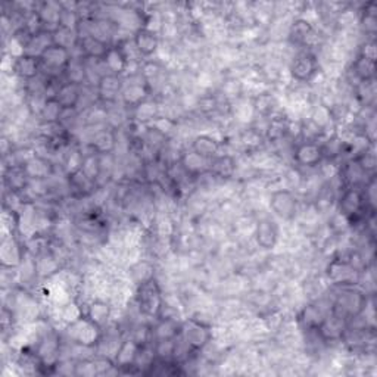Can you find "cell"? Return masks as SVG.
<instances>
[{"label": "cell", "mask_w": 377, "mask_h": 377, "mask_svg": "<svg viewBox=\"0 0 377 377\" xmlns=\"http://www.w3.org/2000/svg\"><path fill=\"white\" fill-rule=\"evenodd\" d=\"M325 314H328V312H323L321 308H319L317 305L311 304V305H307V307H305L301 311L298 321L304 328V330L315 332V329L319 328V324L321 323V320L324 319Z\"/></svg>", "instance_id": "obj_31"}, {"label": "cell", "mask_w": 377, "mask_h": 377, "mask_svg": "<svg viewBox=\"0 0 377 377\" xmlns=\"http://www.w3.org/2000/svg\"><path fill=\"white\" fill-rule=\"evenodd\" d=\"M369 308V295L358 286L339 288L338 295L330 305V312L338 315L348 324L358 320Z\"/></svg>", "instance_id": "obj_1"}, {"label": "cell", "mask_w": 377, "mask_h": 377, "mask_svg": "<svg viewBox=\"0 0 377 377\" xmlns=\"http://www.w3.org/2000/svg\"><path fill=\"white\" fill-rule=\"evenodd\" d=\"M52 40L55 45H59L62 47H67V49H77V45H78V40H80V36H78V32L76 28H69V27H65V25H59L55 32L52 33Z\"/></svg>", "instance_id": "obj_32"}, {"label": "cell", "mask_w": 377, "mask_h": 377, "mask_svg": "<svg viewBox=\"0 0 377 377\" xmlns=\"http://www.w3.org/2000/svg\"><path fill=\"white\" fill-rule=\"evenodd\" d=\"M289 71L293 80L299 81V83H308L319 73V59L308 50L301 52L292 59Z\"/></svg>", "instance_id": "obj_11"}, {"label": "cell", "mask_w": 377, "mask_h": 377, "mask_svg": "<svg viewBox=\"0 0 377 377\" xmlns=\"http://www.w3.org/2000/svg\"><path fill=\"white\" fill-rule=\"evenodd\" d=\"M109 46L111 45L104 42V40H100L91 34H87V36L80 37L77 49H78V55L83 56L84 59L96 60V62L100 60L102 62L108 52Z\"/></svg>", "instance_id": "obj_14"}, {"label": "cell", "mask_w": 377, "mask_h": 377, "mask_svg": "<svg viewBox=\"0 0 377 377\" xmlns=\"http://www.w3.org/2000/svg\"><path fill=\"white\" fill-rule=\"evenodd\" d=\"M274 108H276V100L271 95H260L255 100V109L261 115H271Z\"/></svg>", "instance_id": "obj_39"}, {"label": "cell", "mask_w": 377, "mask_h": 377, "mask_svg": "<svg viewBox=\"0 0 377 377\" xmlns=\"http://www.w3.org/2000/svg\"><path fill=\"white\" fill-rule=\"evenodd\" d=\"M352 73L360 83H372L376 77V60L358 55L352 62Z\"/></svg>", "instance_id": "obj_29"}, {"label": "cell", "mask_w": 377, "mask_h": 377, "mask_svg": "<svg viewBox=\"0 0 377 377\" xmlns=\"http://www.w3.org/2000/svg\"><path fill=\"white\" fill-rule=\"evenodd\" d=\"M68 179L69 187L77 192L78 195H89V193L93 192L96 185V183L93 180H90L81 170L71 172V174H68Z\"/></svg>", "instance_id": "obj_35"}, {"label": "cell", "mask_w": 377, "mask_h": 377, "mask_svg": "<svg viewBox=\"0 0 377 377\" xmlns=\"http://www.w3.org/2000/svg\"><path fill=\"white\" fill-rule=\"evenodd\" d=\"M348 323L329 311L324 315L319 328L315 329V333L323 342H341L343 341L346 332H348Z\"/></svg>", "instance_id": "obj_12"}, {"label": "cell", "mask_w": 377, "mask_h": 377, "mask_svg": "<svg viewBox=\"0 0 377 377\" xmlns=\"http://www.w3.org/2000/svg\"><path fill=\"white\" fill-rule=\"evenodd\" d=\"M128 60L130 59L124 52V49L118 45H111L104 60H102V64L105 65L106 73L122 76V73H124L128 67Z\"/></svg>", "instance_id": "obj_21"}, {"label": "cell", "mask_w": 377, "mask_h": 377, "mask_svg": "<svg viewBox=\"0 0 377 377\" xmlns=\"http://www.w3.org/2000/svg\"><path fill=\"white\" fill-rule=\"evenodd\" d=\"M180 167L185 171V174L189 177H198L199 174H203V172H209V164L211 161L199 157L195 152L190 150L186 152L185 155H181L180 158Z\"/></svg>", "instance_id": "obj_24"}, {"label": "cell", "mask_w": 377, "mask_h": 377, "mask_svg": "<svg viewBox=\"0 0 377 377\" xmlns=\"http://www.w3.org/2000/svg\"><path fill=\"white\" fill-rule=\"evenodd\" d=\"M133 112H135V118L139 122H145V124H150V122H154L158 118V106L149 99L145 100L144 104L135 106Z\"/></svg>", "instance_id": "obj_37"}, {"label": "cell", "mask_w": 377, "mask_h": 377, "mask_svg": "<svg viewBox=\"0 0 377 377\" xmlns=\"http://www.w3.org/2000/svg\"><path fill=\"white\" fill-rule=\"evenodd\" d=\"M117 146V135L112 128H102L96 131L90 140V150L100 157L111 155Z\"/></svg>", "instance_id": "obj_19"}, {"label": "cell", "mask_w": 377, "mask_h": 377, "mask_svg": "<svg viewBox=\"0 0 377 377\" xmlns=\"http://www.w3.org/2000/svg\"><path fill=\"white\" fill-rule=\"evenodd\" d=\"M312 33H314L312 25L307 21V19L299 18L297 21H293L289 32V38L293 45H305L308 42V38L312 36Z\"/></svg>", "instance_id": "obj_33"}, {"label": "cell", "mask_w": 377, "mask_h": 377, "mask_svg": "<svg viewBox=\"0 0 377 377\" xmlns=\"http://www.w3.org/2000/svg\"><path fill=\"white\" fill-rule=\"evenodd\" d=\"M149 95H150L149 83L144 77H141L139 81H131V83L124 84L121 99L127 106L135 108L140 104H144L145 100H148Z\"/></svg>", "instance_id": "obj_17"}, {"label": "cell", "mask_w": 377, "mask_h": 377, "mask_svg": "<svg viewBox=\"0 0 377 377\" xmlns=\"http://www.w3.org/2000/svg\"><path fill=\"white\" fill-rule=\"evenodd\" d=\"M89 77V65H87V59L83 56H73V59L69 60V64L67 69L64 71V81H68V83H74L78 86H83L84 81Z\"/></svg>", "instance_id": "obj_25"}, {"label": "cell", "mask_w": 377, "mask_h": 377, "mask_svg": "<svg viewBox=\"0 0 377 377\" xmlns=\"http://www.w3.org/2000/svg\"><path fill=\"white\" fill-rule=\"evenodd\" d=\"M152 342L155 341H165V339H176L181 333V323L177 319L172 317H161L157 319V324L150 329Z\"/></svg>", "instance_id": "obj_22"}, {"label": "cell", "mask_w": 377, "mask_h": 377, "mask_svg": "<svg viewBox=\"0 0 377 377\" xmlns=\"http://www.w3.org/2000/svg\"><path fill=\"white\" fill-rule=\"evenodd\" d=\"M38 58L40 62H42V73L46 76L49 73V78L55 80L59 76H64L69 60L73 59V54H71L69 49L52 43L43 50Z\"/></svg>", "instance_id": "obj_6"}, {"label": "cell", "mask_w": 377, "mask_h": 377, "mask_svg": "<svg viewBox=\"0 0 377 377\" xmlns=\"http://www.w3.org/2000/svg\"><path fill=\"white\" fill-rule=\"evenodd\" d=\"M139 351L140 343L136 342L133 338L122 339L111 360L114 363V365L119 367V369H130V367H136Z\"/></svg>", "instance_id": "obj_15"}, {"label": "cell", "mask_w": 377, "mask_h": 377, "mask_svg": "<svg viewBox=\"0 0 377 377\" xmlns=\"http://www.w3.org/2000/svg\"><path fill=\"white\" fill-rule=\"evenodd\" d=\"M84 314L89 320H91L96 325H99L100 329H104L111 320L112 308L106 301L95 299L89 304V307Z\"/></svg>", "instance_id": "obj_27"}, {"label": "cell", "mask_w": 377, "mask_h": 377, "mask_svg": "<svg viewBox=\"0 0 377 377\" xmlns=\"http://www.w3.org/2000/svg\"><path fill=\"white\" fill-rule=\"evenodd\" d=\"M289 131V126L282 118H271L269 128H267V137L270 140H279Z\"/></svg>", "instance_id": "obj_38"}, {"label": "cell", "mask_w": 377, "mask_h": 377, "mask_svg": "<svg viewBox=\"0 0 377 377\" xmlns=\"http://www.w3.org/2000/svg\"><path fill=\"white\" fill-rule=\"evenodd\" d=\"M65 333L71 342L84 346V348H93V346L99 345L102 341V334H104L99 325L86 317V314L81 315L80 319L68 323Z\"/></svg>", "instance_id": "obj_3"}, {"label": "cell", "mask_w": 377, "mask_h": 377, "mask_svg": "<svg viewBox=\"0 0 377 377\" xmlns=\"http://www.w3.org/2000/svg\"><path fill=\"white\" fill-rule=\"evenodd\" d=\"M21 165L27 172L30 180H46L52 176L54 172L52 162L47 161L43 157H37V155L27 158Z\"/></svg>", "instance_id": "obj_20"}, {"label": "cell", "mask_w": 377, "mask_h": 377, "mask_svg": "<svg viewBox=\"0 0 377 377\" xmlns=\"http://www.w3.org/2000/svg\"><path fill=\"white\" fill-rule=\"evenodd\" d=\"M133 46L140 56L149 58L158 50L159 37L152 28L139 27L133 34Z\"/></svg>", "instance_id": "obj_16"}, {"label": "cell", "mask_w": 377, "mask_h": 377, "mask_svg": "<svg viewBox=\"0 0 377 377\" xmlns=\"http://www.w3.org/2000/svg\"><path fill=\"white\" fill-rule=\"evenodd\" d=\"M339 212L348 221H356L364 217L365 212H370L365 205L364 193L361 186H346L338 201ZM374 214V212H370Z\"/></svg>", "instance_id": "obj_7"}, {"label": "cell", "mask_w": 377, "mask_h": 377, "mask_svg": "<svg viewBox=\"0 0 377 377\" xmlns=\"http://www.w3.org/2000/svg\"><path fill=\"white\" fill-rule=\"evenodd\" d=\"M14 59L15 60L12 69L19 78H23L25 81H33L40 76V73H42V62H40L38 56L24 54Z\"/></svg>", "instance_id": "obj_18"}, {"label": "cell", "mask_w": 377, "mask_h": 377, "mask_svg": "<svg viewBox=\"0 0 377 377\" xmlns=\"http://www.w3.org/2000/svg\"><path fill=\"white\" fill-rule=\"evenodd\" d=\"M360 24L361 28L364 30L365 34L374 36L376 30H377V15H376V3L370 2L364 6V11L361 12L360 16Z\"/></svg>", "instance_id": "obj_36"}, {"label": "cell", "mask_w": 377, "mask_h": 377, "mask_svg": "<svg viewBox=\"0 0 377 377\" xmlns=\"http://www.w3.org/2000/svg\"><path fill=\"white\" fill-rule=\"evenodd\" d=\"M358 55H363L365 58L376 60V43H374L373 38L367 40V42L361 46V50H360Z\"/></svg>", "instance_id": "obj_40"}, {"label": "cell", "mask_w": 377, "mask_h": 377, "mask_svg": "<svg viewBox=\"0 0 377 377\" xmlns=\"http://www.w3.org/2000/svg\"><path fill=\"white\" fill-rule=\"evenodd\" d=\"M253 236H255V242L261 249L264 251L274 249L279 242V227L276 221L269 217L261 218L257 222Z\"/></svg>", "instance_id": "obj_13"}, {"label": "cell", "mask_w": 377, "mask_h": 377, "mask_svg": "<svg viewBox=\"0 0 377 377\" xmlns=\"http://www.w3.org/2000/svg\"><path fill=\"white\" fill-rule=\"evenodd\" d=\"M270 209L276 217L284 221H292L298 216L299 201L289 189H277L270 196Z\"/></svg>", "instance_id": "obj_8"}, {"label": "cell", "mask_w": 377, "mask_h": 377, "mask_svg": "<svg viewBox=\"0 0 377 377\" xmlns=\"http://www.w3.org/2000/svg\"><path fill=\"white\" fill-rule=\"evenodd\" d=\"M124 84L126 80L122 78V76L104 73L96 81V95L104 104H114L118 98H121Z\"/></svg>", "instance_id": "obj_10"}, {"label": "cell", "mask_w": 377, "mask_h": 377, "mask_svg": "<svg viewBox=\"0 0 377 377\" xmlns=\"http://www.w3.org/2000/svg\"><path fill=\"white\" fill-rule=\"evenodd\" d=\"M209 172L217 179L229 180L236 172V159L231 155H217L211 159Z\"/></svg>", "instance_id": "obj_28"}, {"label": "cell", "mask_w": 377, "mask_h": 377, "mask_svg": "<svg viewBox=\"0 0 377 377\" xmlns=\"http://www.w3.org/2000/svg\"><path fill=\"white\" fill-rule=\"evenodd\" d=\"M136 302L139 311L148 319H159L165 307V299L155 277L137 284Z\"/></svg>", "instance_id": "obj_2"}, {"label": "cell", "mask_w": 377, "mask_h": 377, "mask_svg": "<svg viewBox=\"0 0 377 377\" xmlns=\"http://www.w3.org/2000/svg\"><path fill=\"white\" fill-rule=\"evenodd\" d=\"M81 86L74 84V83H68V81H62V83L58 84L56 93L54 98L60 104L65 111L76 109L81 100Z\"/></svg>", "instance_id": "obj_23"}, {"label": "cell", "mask_w": 377, "mask_h": 377, "mask_svg": "<svg viewBox=\"0 0 377 377\" xmlns=\"http://www.w3.org/2000/svg\"><path fill=\"white\" fill-rule=\"evenodd\" d=\"M80 170L83 171L90 180H93L96 183L102 174V157L95 154L93 150H90L89 154H83Z\"/></svg>", "instance_id": "obj_34"}, {"label": "cell", "mask_w": 377, "mask_h": 377, "mask_svg": "<svg viewBox=\"0 0 377 377\" xmlns=\"http://www.w3.org/2000/svg\"><path fill=\"white\" fill-rule=\"evenodd\" d=\"M220 148L221 145L216 137H212L209 135H201L193 139L190 150L195 152L199 157L211 161L212 158H216L218 155Z\"/></svg>", "instance_id": "obj_26"}, {"label": "cell", "mask_w": 377, "mask_h": 377, "mask_svg": "<svg viewBox=\"0 0 377 377\" xmlns=\"http://www.w3.org/2000/svg\"><path fill=\"white\" fill-rule=\"evenodd\" d=\"M180 336L193 352H201L212 342V328L199 319H187L181 323Z\"/></svg>", "instance_id": "obj_5"}, {"label": "cell", "mask_w": 377, "mask_h": 377, "mask_svg": "<svg viewBox=\"0 0 377 377\" xmlns=\"http://www.w3.org/2000/svg\"><path fill=\"white\" fill-rule=\"evenodd\" d=\"M328 279L338 288L358 286L361 280V270L348 258H334L325 269Z\"/></svg>", "instance_id": "obj_4"}, {"label": "cell", "mask_w": 377, "mask_h": 377, "mask_svg": "<svg viewBox=\"0 0 377 377\" xmlns=\"http://www.w3.org/2000/svg\"><path fill=\"white\" fill-rule=\"evenodd\" d=\"M65 114V109L60 106L56 98H46L45 104L38 112V117L42 119L43 124H58L62 119Z\"/></svg>", "instance_id": "obj_30"}, {"label": "cell", "mask_w": 377, "mask_h": 377, "mask_svg": "<svg viewBox=\"0 0 377 377\" xmlns=\"http://www.w3.org/2000/svg\"><path fill=\"white\" fill-rule=\"evenodd\" d=\"M324 159V150L319 140H304L293 150V161L304 168L319 167Z\"/></svg>", "instance_id": "obj_9"}]
</instances>
